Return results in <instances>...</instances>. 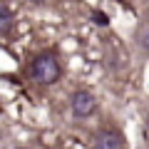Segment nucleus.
<instances>
[{"label":"nucleus","instance_id":"1","mask_svg":"<svg viewBox=\"0 0 149 149\" xmlns=\"http://www.w3.org/2000/svg\"><path fill=\"white\" fill-rule=\"evenodd\" d=\"M30 72H32V80L35 82H40V85H52L60 77V62H57L55 55H40V57L32 60Z\"/></svg>","mask_w":149,"mask_h":149},{"label":"nucleus","instance_id":"2","mask_svg":"<svg viewBox=\"0 0 149 149\" xmlns=\"http://www.w3.org/2000/svg\"><path fill=\"white\" fill-rule=\"evenodd\" d=\"M92 149H124L122 134H119L117 129H100V132L95 134Z\"/></svg>","mask_w":149,"mask_h":149},{"label":"nucleus","instance_id":"3","mask_svg":"<svg viewBox=\"0 0 149 149\" xmlns=\"http://www.w3.org/2000/svg\"><path fill=\"white\" fill-rule=\"evenodd\" d=\"M95 107H97V100L90 95V92H77V95L72 97L74 117H90L92 112H95Z\"/></svg>","mask_w":149,"mask_h":149},{"label":"nucleus","instance_id":"4","mask_svg":"<svg viewBox=\"0 0 149 149\" xmlns=\"http://www.w3.org/2000/svg\"><path fill=\"white\" fill-rule=\"evenodd\" d=\"M13 27V10L5 5H0V32H5Z\"/></svg>","mask_w":149,"mask_h":149},{"label":"nucleus","instance_id":"5","mask_svg":"<svg viewBox=\"0 0 149 149\" xmlns=\"http://www.w3.org/2000/svg\"><path fill=\"white\" fill-rule=\"evenodd\" d=\"M139 45H142V50H144V52H149V27L142 32V35H139Z\"/></svg>","mask_w":149,"mask_h":149},{"label":"nucleus","instance_id":"6","mask_svg":"<svg viewBox=\"0 0 149 149\" xmlns=\"http://www.w3.org/2000/svg\"><path fill=\"white\" fill-rule=\"evenodd\" d=\"M30 3H45V0H30Z\"/></svg>","mask_w":149,"mask_h":149},{"label":"nucleus","instance_id":"7","mask_svg":"<svg viewBox=\"0 0 149 149\" xmlns=\"http://www.w3.org/2000/svg\"><path fill=\"white\" fill-rule=\"evenodd\" d=\"M147 127H149V114H147Z\"/></svg>","mask_w":149,"mask_h":149}]
</instances>
